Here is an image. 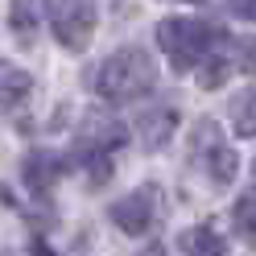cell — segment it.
<instances>
[{
    "instance_id": "277c9868",
    "label": "cell",
    "mask_w": 256,
    "mask_h": 256,
    "mask_svg": "<svg viewBox=\"0 0 256 256\" xmlns=\"http://www.w3.org/2000/svg\"><path fill=\"white\" fill-rule=\"evenodd\" d=\"M46 17H50L54 38L66 50H87L95 34V8L91 0H46Z\"/></svg>"
},
{
    "instance_id": "e0dca14e",
    "label": "cell",
    "mask_w": 256,
    "mask_h": 256,
    "mask_svg": "<svg viewBox=\"0 0 256 256\" xmlns=\"http://www.w3.org/2000/svg\"><path fill=\"white\" fill-rule=\"evenodd\" d=\"M132 256H170L162 244H149V248H140V252H132Z\"/></svg>"
},
{
    "instance_id": "ffe728a7",
    "label": "cell",
    "mask_w": 256,
    "mask_h": 256,
    "mask_svg": "<svg viewBox=\"0 0 256 256\" xmlns=\"http://www.w3.org/2000/svg\"><path fill=\"white\" fill-rule=\"evenodd\" d=\"M252 178H256V166H252Z\"/></svg>"
},
{
    "instance_id": "8fae6325",
    "label": "cell",
    "mask_w": 256,
    "mask_h": 256,
    "mask_svg": "<svg viewBox=\"0 0 256 256\" xmlns=\"http://www.w3.org/2000/svg\"><path fill=\"white\" fill-rule=\"evenodd\" d=\"M232 128L236 136H256V87L240 91L232 100Z\"/></svg>"
},
{
    "instance_id": "d6986e66",
    "label": "cell",
    "mask_w": 256,
    "mask_h": 256,
    "mask_svg": "<svg viewBox=\"0 0 256 256\" xmlns=\"http://www.w3.org/2000/svg\"><path fill=\"white\" fill-rule=\"evenodd\" d=\"M178 4H198V0H178Z\"/></svg>"
},
{
    "instance_id": "3957f363",
    "label": "cell",
    "mask_w": 256,
    "mask_h": 256,
    "mask_svg": "<svg viewBox=\"0 0 256 256\" xmlns=\"http://www.w3.org/2000/svg\"><path fill=\"white\" fill-rule=\"evenodd\" d=\"M190 157L202 166V174L211 178L215 186H228L236 178V149L228 145V136H223V128L211 120V116H198L194 128H190Z\"/></svg>"
},
{
    "instance_id": "8992f818",
    "label": "cell",
    "mask_w": 256,
    "mask_h": 256,
    "mask_svg": "<svg viewBox=\"0 0 256 256\" xmlns=\"http://www.w3.org/2000/svg\"><path fill=\"white\" fill-rule=\"evenodd\" d=\"M128 140V128L116 116H104V112H87L83 120V136H78V149L83 153H112Z\"/></svg>"
},
{
    "instance_id": "ac0fdd59",
    "label": "cell",
    "mask_w": 256,
    "mask_h": 256,
    "mask_svg": "<svg viewBox=\"0 0 256 256\" xmlns=\"http://www.w3.org/2000/svg\"><path fill=\"white\" fill-rule=\"evenodd\" d=\"M244 66H248V70H256V42L244 50Z\"/></svg>"
},
{
    "instance_id": "ba28073f",
    "label": "cell",
    "mask_w": 256,
    "mask_h": 256,
    "mask_svg": "<svg viewBox=\"0 0 256 256\" xmlns=\"http://www.w3.org/2000/svg\"><path fill=\"white\" fill-rule=\"evenodd\" d=\"M34 91V74L21 70L17 62H0V108H17Z\"/></svg>"
},
{
    "instance_id": "6da1fadb",
    "label": "cell",
    "mask_w": 256,
    "mask_h": 256,
    "mask_svg": "<svg viewBox=\"0 0 256 256\" xmlns=\"http://www.w3.org/2000/svg\"><path fill=\"white\" fill-rule=\"evenodd\" d=\"M157 87V62L149 58V50H140V46H124L116 50L100 74H95V91L104 95L112 104H132L140 95H149Z\"/></svg>"
},
{
    "instance_id": "30bf717a",
    "label": "cell",
    "mask_w": 256,
    "mask_h": 256,
    "mask_svg": "<svg viewBox=\"0 0 256 256\" xmlns=\"http://www.w3.org/2000/svg\"><path fill=\"white\" fill-rule=\"evenodd\" d=\"M182 248L190 256H223L228 252V240L215 232V223H198V228H190L182 236Z\"/></svg>"
},
{
    "instance_id": "9c48e42d",
    "label": "cell",
    "mask_w": 256,
    "mask_h": 256,
    "mask_svg": "<svg viewBox=\"0 0 256 256\" xmlns=\"http://www.w3.org/2000/svg\"><path fill=\"white\" fill-rule=\"evenodd\" d=\"M174 128H178V116H174L170 108H157V112H145V116H140V140H145L149 149H162L166 140L174 136Z\"/></svg>"
},
{
    "instance_id": "4fadbf2b",
    "label": "cell",
    "mask_w": 256,
    "mask_h": 256,
    "mask_svg": "<svg viewBox=\"0 0 256 256\" xmlns=\"http://www.w3.org/2000/svg\"><path fill=\"white\" fill-rule=\"evenodd\" d=\"M219 38H223V34H219ZM215 46H219V42H215ZM228 70H232V50H211L206 62H202V70H198V87L215 91L223 78H228Z\"/></svg>"
},
{
    "instance_id": "7c38bea8",
    "label": "cell",
    "mask_w": 256,
    "mask_h": 256,
    "mask_svg": "<svg viewBox=\"0 0 256 256\" xmlns=\"http://www.w3.org/2000/svg\"><path fill=\"white\" fill-rule=\"evenodd\" d=\"M232 223L240 240H248V244L256 248V190H248V194H240L236 206H232Z\"/></svg>"
},
{
    "instance_id": "9a60e30c",
    "label": "cell",
    "mask_w": 256,
    "mask_h": 256,
    "mask_svg": "<svg viewBox=\"0 0 256 256\" xmlns=\"http://www.w3.org/2000/svg\"><path fill=\"white\" fill-rule=\"evenodd\" d=\"M228 8L244 21H256V0H228Z\"/></svg>"
},
{
    "instance_id": "7a4b0ae2",
    "label": "cell",
    "mask_w": 256,
    "mask_h": 256,
    "mask_svg": "<svg viewBox=\"0 0 256 256\" xmlns=\"http://www.w3.org/2000/svg\"><path fill=\"white\" fill-rule=\"evenodd\" d=\"M215 42H219V29L198 21V17H170V21L157 25V50L170 58V66L178 74L206 62V54L215 50Z\"/></svg>"
},
{
    "instance_id": "52a82bcc",
    "label": "cell",
    "mask_w": 256,
    "mask_h": 256,
    "mask_svg": "<svg viewBox=\"0 0 256 256\" xmlns=\"http://www.w3.org/2000/svg\"><path fill=\"white\" fill-rule=\"evenodd\" d=\"M62 170H66V166H62V162H58V157H54L50 149H38V153H29V157H25V166H21V178H25V186L34 190V194H50Z\"/></svg>"
},
{
    "instance_id": "2e32d148",
    "label": "cell",
    "mask_w": 256,
    "mask_h": 256,
    "mask_svg": "<svg viewBox=\"0 0 256 256\" xmlns=\"http://www.w3.org/2000/svg\"><path fill=\"white\" fill-rule=\"evenodd\" d=\"M29 256H54V252H50V244H46V240H34V248H29Z\"/></svg>"
},
{
    "instance_id": "5b68a950",
    "label": "cell",
    "mask_w": 256,
    "mask_h": 256,
    "mask_svg": "<svg viewBox=\"0 0 256 256\" xmlns=\"http://www.w3.org/2000/svg\"><path fill=\"white\" fill-rule=\"evenodd\" d=\"M157 219H162V190L157 186H140L112 206V223L124 236H145Z\"/></svg>"
},
{
    "instance_id": "5bb4252c",
    "label": "cell",
    "mask_w": 256,
    "mask_h": 256,
    "mask_svg": "<svg viewBox=\"0 0 256 256\" xmlns=\"http://www.w3.org/2000/svg\"><path fill=\"white\" fill-rule=\"evenodd\" d=\"M8 25H12V34H17L25 46L34 42V38H38V12H34V0H12Z\"/></svg>"
}]
</instances>
